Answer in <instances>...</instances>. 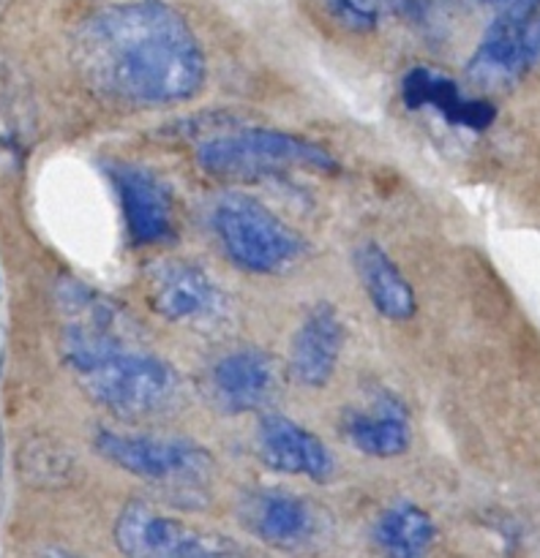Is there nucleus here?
<instances>
[{"mask_svg": "<svg viewBox=\"0 0 540 558\" xmlns=\"http://www.w3.org/2000/svg\"><path fill=\"white\" fill-rule=\"evenodd\" d=\"M151 308L169 322L205 319L221 308V292L202 267L191 262H161L147 278Z\"/></svg>", "mask_w": 540, "mask_h": 558, "instance_id": "nucleus-12", "label": "nucleus"}, {"mask_svg": "<svg viewBox=\"0 0 540 558\" xmlns=\"http://www.w3.org/2000/svg\"><path fill=\"white\" fill-rule=\"evenodd\" d=\"M276 363L256 347L235 349L211 368V396L227 414H245L267 407L276 396Z\"/></svg>", "mask_w": 540, "mask_h": 558, "instance_id": "nucleus-10", "label": "nucleus"}, {"mask_svg": "<svg viewBox=\"0 0 540 558\" xmlns=\"http://www.w3.org/2000/svg\"><path fill=\"white\" fill-rule=\"evenodd\" d=\"M240 521L267 548L281 554H309L325 537V518L305 496L281 488L249 494L240 505Z\"/></svg>", "mask_w": 540, "mask_h": 558, "instance_id": "nucleus-7", "label": "nucleus"}, {"mask_svg": "<svg viewBox=\"0 0 540 558\" xmlns=\"http://www.w3.org/2000/svg\"><path fill=\"white\" fill-rule=\"evenodd\" d=\"M38 558H80V556L65 554V550H55V548H49V550H44V554L38 556Z\"/></svg>", "mask_w": 540, "mask_h": 558, "instance_id": "nucleus-20", "label": "nucleus"}, {"mask_svg": "<svg viewBox=\"0 0 540 558\" xmlns=\"http://www.w3.org/2000/svg\"><path fill=\"white\" fill-rule=\"evenodd\" d=\"M371 543L382 558H429L436 543V526L418 505L396 501L374 521Z\"/></svg>", "mask_w": 540, "mask_h": 558, "instance_id": "nucleus-17", "label": "nucleus"}, {"mask_svg": "<svg viewBox=\"0 0 540 558\" xmlns=\"http://www.w3.org/2000/svg\"><path fill=\"white\" fill-rule=\"evenodd\" d=\"M344 349V319L331 303H316L295 330L289 343V376L309 390L333 379Z\"/></svg>", "mask_w": 540, "mask_h": 558, "instance_id": "nucleus-11", "label": "nucleus"}, {"mask_svg": "<svg viewBox=\"0 0 540 558\" xmlns=\"http://www.w3.org/2000/svg\"><path fill=\"white\" fill-rule=\"evenodd\" d=\"M115 545L125 558H249L235 539L189 526L145 501H131L120 510Z\"/></svg>", "mask_w": 540, "mask_h": 558, "instance_id": "nucleus-5", "label": "nucleus"}, {"mask_svg": "<svg viewBox=\"0 0 540 558\" xmlns=\"http://www.w3.org/2000/svg\"><path fill=\"white\" fill-rule=\"evenodd\" d=\"M327 11H331V16L338 25L349 27L355 33L371 31L376 25V20H380V11L369 9L360 0H327Z\"/></svg>", "mask_w": 540, "mask_h": 558, "instance_id": "nucleus-18", "label": "nucleus"}, {"mask_svg": "<svg viewBox=\"0 0 540 558\" xmlns=\"http://www.w3.org/2000/svg\"><path fill=\"white\" fill-rule=\"evenodd\" d=\"M9 3H11V0H0V16L5 14V9H9Z\"/></svg>", "mask_w": 540, "mask_h": 558, "instance_id": "nucleus-22", "label": "nucleus"}, {"mask_svg": "<svg viewBox=\"0 0 540 558\" xmlns=\"http://www.w3.org/2000/svg\"><path fill=\"white\" fill-rule=\"evenodd\" d=\"M478 3H483V5H491V9H500V14H502V11L518 9V5L529 3V0H478Z\"/></svg>", "mask_w": 540, "mask_h": 558, "instance_id": "nucleus-19", "label": "nucleus"}, {"mask_svg": "<svg viewBox=\"0 0 540 558\" xmlns=\"http://www.w3.org/2000/svg\"><path fill=\"white\" fill-rule=\"evenodd\" d=\"M80 319L65 325L63 354L87 396L115 417L164 414L180 398L178 371L161 357L125 347L107 303L80 300Z\"/></svg>", "mask_w": 540, "mask_h": 558, "instance_id": "nucleus-2", "label": "nucleus"}, {"mask_svg": "<svg viewBox=\"0 0 540 558\" xmlns=\"http://www.w3.org/2000/svg\"><path fill=\"white\" fill-rule=\"evenodd\" d=\"M254 447L267 469L295 477H309L314 483H327L336 472L331 450L311 430L284 414H265L256 425Z\"/></svg>", "mask_w": 540, "mask_h": 558, "instance_id": "nucleus-8", "label": "nucleus"}, {"mask_svg": "<svg viewBox=\"0 0 540 558\" xmlns=\"http://www.w3.org/2000/svg\"><path fill=\"white\" fill-rule=\"evenodd\" d=\"M96 450L109 463L153 485L194 488L211 472V456L194 441L158 439V436H125L98 430Z\"/></svg>", "mask_w": 540, "mask_h": 558, "instance_id": "nucleus-6", "label": "nucleus"}, {"mask_svg": "<svg viewBox=\"0 0 540 558\" xmlns=\"http://www.w3.org/2000/svg\"><path fill=\"white\" fill-rule=\"evenodd\" d=\"M401 93L409 109L431 107L458 129L485 131L496 118L494 104L483 101V98H467L458 90L456 82L431 69H420V65L404 76Z\"/></svg>", "mask_w": 540, "mask_h": 558, "instance_id": "nucleus-15", "label": "nucleus"}, {"mask_svg": "<svg viewBox=\"0 0 540 558\" xmlns=\"http://www.w3.org/2000/svg\"><path fill=\"white\" fill-rule=\"evenodd\" d=\"M213 232L229 259L245 272L278 276L305 254L303 234L284 223L271 207L243 194H229L213 207Z\"/></svg>", "mask_w": 540, "mask_h": 558, "instance_id": "nucleus-4", "label": "nucleus"}, {"mask_svg": "<svg viewBox=\"0 0 540 558\" xmlns=\"http://www.w3.org/2000/svg\"><path fill=\"white\" fill-rule=\"evenodd\" d=\"M202 172L221 180H265L273 174L309 169L338 172V161L316 142L276 129H240L232 134L211 136L196 150Z\"/></svg>", "mask_w": 540, "mask_h": 558, "instance_id": "nucleus-3", "label": "nucleus"}, {"mask_svg": "<svg viewBox=\"0 0 540 558\" xmlns=\"http://www.w3.org/2000/svg\"><path fill=\"white\" fill-rule=\"evenodd\" d=\"M360 3H365V5H369V9H380V0H360Z\"/></svg>", "mask_w": 540, "mask_h": 558, "instance_id": "nucleus-21", "label": "nucleus"}, {"mask_svg": "<svg viewBox=\"0 0 540 558\" xmlns=\"http://www.w3.org/2000/svg\"><path fill=\"white\" fill-rule=\"evenodd\" d=\"M341 428L349 445L369 458H398L412 441L407 407L391 392H380L369 409L347 412Z\"/></svg>", "mask_w": 540, "mask_h": 558, "instance_id": "nucleus-14", "label": "nucleus"}, {"mask_svg": "<svg viewBox=\"0 0 540 558\" xmlns=\"http://www.w3.org/2000/svg\"><path fill=\"white\" fill-rule=\"evenodd\" d=\"M115 189L123 207L125 229L136 245H161L175 234L172 191L142 167H115Z\"/></svg>", "mask_w": 540, "mask_h": 558, "instance_id": "nucleus-9", "label": "nucleus"}, {"mask_svg": "<svg viewBox=\"0 0 540 558\" xmlns=\"http://www.w3.org/2000/svg\"><path fill=\"white\" fill-rule=\"evenodd\" d=\"M529 65H535L532 49H529L524 11L518 5V9L502 11L491 22L469 60V76L480 87H507L521 80Z\"/></svg>", "mask_w": 540, "mask_h": 558, "instance_id": "nucleus-13", "label": "nucleus"}, {"mask_svg": "<svg viewBox=\"0 0 540 558\" xmlns=\"http://www.w3.org/2000/svg\"><path fill=\"white\" fill-rule=\"evenodd\" d=\"M355 270H358L360 287L369 294L376 314L391 322L412 319L418 311L412 283L407 281L396 262L387 256V251L376 243H363L355 251Z\"/></svg>", "mask_w": 540, "mask_h": 558, "instance_id": "nucleus-16", "label": "nucleus"}, {"mask_svg": "<svg viewBox=\"0 0 540 558\" xmlns=\"http://www.w3.org/2000/svg\"><path fill=\"white\" fill-rule=\"evenodd\" d=\"M74 60L87 85L134 107H167L205 85V52L178 9L131 0L96 11L74 36Z\"/></svg>", "mask_w": 540, "mask_h": 558, "instance_id": "nucleus-1", "label": "nucleus"}]
</instances>
